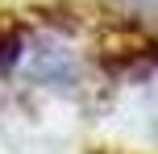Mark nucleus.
Returning a JSON list of instances; mask_svg holds the SVG:
<instances>
[{
  "label": "nucleus",
  "mask_w": 158,
  "mask_h": 154,
  "mask_svg": "<svg viewBox=\"0 0 158 154\" xmlns=\"http://www.w3.org/2000/svg\"><path fill=\"white\" fill-rule=\"evenodd\" d=\"M112 4L133 13V21H158V0H112Z\"/></svg>",
  "instance_id": "nucleus-3"
},
{
  "label": "nucleus",
  "mask_w": 158,
  "mask_h": 154,
  "mask_svg": "<svg viewBox=\"0 0 158 154\" xmlns=\"http://www.w3.org/2000/svg\"><path fill=\"white\" fill-rule=\"evenodd\" d=\"M25 75H29L33 83H42V88H75L79 83V58L71 50L63 46V42L54 38H42L29 46V58H25Z\"/></svg>",
  "instance_id": "nucleus-1"
},
{
  "label": "nucleus",
  "mask_w": 158,
  "mask_h": 154,
  "mask_svg": "<svg viewBox=\"0 0 158 154\" xmlns=\"http://www.w3.org/2000/svg\"><path fill=\"white\" fill-rule=\"evenodd\" d=\"M21 54H25V29L17 21H0V75L17 71Z\"/></svg>",
  "instance_id": "nucleus-2"
}]
</instances>
